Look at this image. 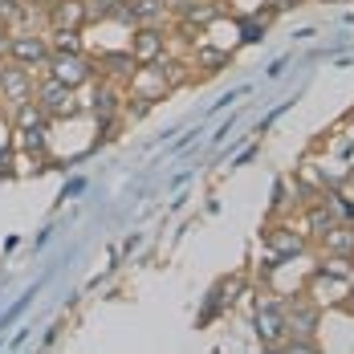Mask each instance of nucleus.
<instances>
[{
	"instance_id": "nucleus-1",
	"label": "nucleus",
	"mask_w": 354,
	"mask_h": 354,
	"mask_svg": "<svg viewBox=\"0 0 354 354\" xmlns=\"http://www.w3.org/2000/svg\"><path fill=\"white\" fill-rule=\"evenodd\" d=\"M37 106L45 110V114H77L70 86H66V82H57V77L41 82V90H37Z\"/></svg>"
},
{
	"instance_id": "nucleus-2",
	"label": "nucleus",
	"mask_w": 354,
	"mask_h": 354,
	"mask_svg": "<svg viewBox=\"0 0 354 354\" xmlns=\"http://www.w3.org/2000/svg\"><path fill=\"white\" fill-rule=\"evenodd\" d=\"M0 90L8 102H33V82H29V70L25 66H0Z\"/></svg>"
},
{
	"instance_id": "nucleus-3",
	"label": "nucleus",
	"mask_w": 354,
	"mask_h": 354,
	"mask_svg": "<svg viewBox=\"0 0 354 354\" xmlns=\"http://www.w3.org/2000/svg\"><path fill=\"white\" fill-rule=\"evenodd\" d=\"M257 334L265 346H277V338L285 334V310L277 301H261L257 306Z\"/></svg>"
},
{
	"instance_id": "nucleus-4",
	"label": "nucleus",
	"mask_w": 354,
	"mask_h": 354,
	"mask_svg": "<svg viewBox=\"0 0 354 354\" xmlns=\"http://www.w3.org/2000/svg\"><path fill=\"white\" fill-rule=\"evenodd\" d=\"M53 77L57 82H66V86H77V82H86L90 77V66H86V57L82 53H53Z\"/></svg>"
},
{
	"instance_id": "nucleus-5",
	"label": "nucleus",
	"mask_w": 354,
	"mask_h": 354,
	"mask_svg": "<svg viewBox=\"0 0 354 354\" xmlns=\"http://www.w3.org/2000/svg\"><path fill=\"white\" fill-rule=\"evenodd\" d=\"M8 53L21 62V66H41L49 62V45L41 37H8Z\"/></svg>"
},
{
	"instance_id": "nucleus-6",
	"label": "nucleus",
	"mask_w": 354,
	"mask_h": 354,
	"mask_svg": "<svg viewBox=\"0 0 354 354\" xmlns=\"http://www.w3.org/2000/svg\"><path fill=\"white\" fill-rule=\"evenodd\" d=\"M285 330H289V334H306V338H310V334L318 330V310H314L310 301H293V306H289V314H285Z\"/></svg>"
},
{
	"instance_id": "nucleus-7",
	"label": "nucleus",
	"mask_w": 354,
	"mask_h": 354,
	"mask_svg": "<svg viewBox=\"0 0 354 354\" xmlns=\"http://www.w3.org/2000/svg\"><path fill=\"white\" fill-rule=\"evenodd\" d=\"M159 53H163V33L155 25H139V33H135V62H159Z\"/></svg>"
},
{
	"instance_id": "nucleus-8",
	"label": "nucleus",
	"mask_w": 354,
	"mask_h": 354,
	"mask_svg": "<svg viewBox=\"0 0 354 354\" xmlns=\"http://www.w3.org/2000/svg\"><path fill=\"white\" fill-rule=\"evenodd\" d=\"M131 25H155L163 17V0H131Z\"/></svg>"
},
{
	"instance_id": "nucleus-9",
	"label": "nucleus",
	"mask_w": 354,
	"mask_h": 354,
	"mask_svg": "<svg viewBox=\"0 0 354 354\" xmlns=\"http://www.w3.org/2000/svg\"><path fill=\"white\" fill-rule=\"evenodd\" d=\"M114 110H118V94H114L110 86H102V90L94 94V114H98V122H102V131L110 127V118H114Z\"/></svg>"
},
{
	"instance_id": "nucleus-10",
	"label": "nucleus",
	"mask_w": 354,
	"mask_h": 354,
	"mask_svg": "<svg viewBox=\"0 0 354 354\" xmlns=\"http://www.w3.org/2000/svg\"><path fill=\"white\" fill-rule=\"evenodd\" d=\"M322 241H326L330 252H342V257L354 252V232H351V228H326V232H322Z\"/></svg>"
},
{
	"instance_id": "nucleus-11",
	"label": "nucleus",
	"mask_w": 354,
	"mask_h": 354,
	"mask_svg": "<svg viewBox=\"0 0 354 354\" xmlns=\"http://www.w3.org/2000/svg\"><path fill=\"white\" fill-rule=\"evenodd\" d=\"M269 245H273V252H281V257H297L301 252V236H293L289 228H277V232H269Z\"/></svg>"
},
{
	"instance_id": "nucleus-12",
	"label": "nucleus",
	"mask_w": 354,
	"mask_h": 354,
	"mask_svg": "<svg viewBox=\"0 0 354 354\" xmlns=\"http://www.w3.org/2000/svg\"><path fill=\"white\" fill-rule=\"evenodd\" d=\"M179 12H183L187 25H208V21H216L212 4H179Z\"/></svg>"
},
{
	"instance_id": "nucleus-13",
	"label": "nucleus",
	"mask_w": 354,
	"mask_h": 354,
	"mask_svg": "<svg viewBox=\"0 0 354 354\" xmlns=\"http://www.w3.org/2000/svg\"><path fill=\"white\" fill-rule=\"evenodd\" d=\"M102 66H106V73H135V53H102Z\"/></svg>"
},
{
	"instance_id": "nucleus-14",
	"label": "nucleus",
	"mask_w": 354,
	"mask_h": 354,
	"mask_svg": "<svg viewBox=\"0 0 354 354\" xmlns=\"http://www.w3.org/2000/svg\"><path fill=\"white\" fill-rule=\"evenodd\" d=\"M196 62H200L204 70H224V66H228V53H224V49H200Z\"/></svg>"
},
{
	"instance_id": "nucleus-15",
	"label": "nucleus",
	"mask_w": 354,
	"mask_h": 354,
	"mask_svg": "<svg viewBox=\"0 0 354 354\" xmlns=\"http://www.w3.org/2000/svg\"><path fill=\"white\" fill-rule=\"evenodd\" d=\"M57 53H82V41L73 29H57Z\"/></svg>"
},
{
	"instance_id": "nucleus-16",
	"label": "nucleus",
	"mask_w": 354,
	"mask_h": 354,
	"mask_svg": "<svg viewBox=\"0 0 354 354\" xmlns=\"http://www.w3.org/2000/svg\"><path fill=\"white\" fill-rule=\"evenodd\" d=\"M310 228H314V232H326V228H334V216H330V208H314V212H310Z\"/></svg>"
},
{
	"instance_id": "nucleus-17",
	"label": "nucleus",
	"mask_w": 354,
	"mask_h": 354,
	"mask_svg": "<svg viewBox=\"0 0 354 354\" xmlns=\"http://www.w3.org/2000/svg\"><path fill=\"white\" fill-rule=\"evenodd\" d=\"M21 127H41V106H33V102H21Z\"/></svg>"
},
{
	"instance_id": "nucleus-18",
	"label": "nucleus",
	"mask_w": 354,
	"mask_h": 354,
	"mask_svg": "<svg viewBox=\"0 0 354 354\" xmlns=\"http://www.w3.org/2000/svg\"><path fill=\"white\" fill-rule=\"evenodd\" d=\"M21 17H25V8L17 0H0V21H21Z\"/></svg>"
},
{
	"instance_id": "nucleus-19",
	"label": "nucleus",
	"mask_w": 354,
	"mask_h": 354,
	"mask_svg": "<svg viewBox=\"0 0 354 354\" xmlns=\"http://www.w3.org/2000/svg\"><path fill=\"white\" fill-rule=\"evenodd\" d=\"M261 37H265V21H245L241 41H261Z\"/></svg>"
},
{
	"instance_id": "nucleus-20",
	"label": "nucleus",
	"mask_w": 354,
	"mask_h": 354,
	"mask_svg": "<svg viewBox=\"0 0 354 354\" xmlns=\"http://www.w3.org/2000/svg\"><path fill=\"white\" fill-rule=\"evenodd\" d=\"M322 277H346V261H330V265H322Z\"/></svg>"
},
{
	"instance_id": "nucleus-21",
	"label": "nucleus",
	"mask_w": 354,
	"mask_h": 354,
	"mask_svg": "<svg viewBox=\"0 0 354 354\" xmlns=\"http://www.w3.org/2000/svg\"><path fill=\"white\" fill-rule=\"evenodd\" d=\"M269 4H273V12H281V8H293L297 0H269Z\"/></svg>"
},
{
	"instance_id": "nucleus-22",
	"label": "nucleus",
	"mask_w": 354,
	"mask_h": 354,
	"mask_svg": "<svg viewBox=\"0 0 354 354\" xmlns=\"http://www.w3.org/2000/svg\"><path fill=\"white\" fill-rule=\"evenodd\" d=\"M8 53V37H4V29H0V57Z\"/></svg>"
}]
</instances>
